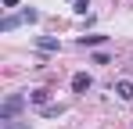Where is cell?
<instances>
[{"label":"cell","instance_id":"4","mask_svg":"<svg viewBox=\"0 0 133 129\" xmlns=\"http://www.w3.org/2000/svg\"><path fill=\"white\" fill-rule=\"evenodd\" d=\"M29 104L47 108V104H50V90H43V86H40V90H32V93H29Z\"/></svg>","mask_w":133,"mask_h":129},{"label":"cell","instance_id":"5","mask_svg":"<svg viewBox=\"0 0 133 129\" xmlns=\"http://www.w3.org/2000/svg\"><path fill=\"white\" fill-rule=\"evenodd\" d=\"M115 93H119L122 101H133V83L130 79H119V83H115Z\"/></svg>","mask_w":133,"mask_h":129},{"label":"cell","instance_id":"12","mask_svg":"<svg viewBox=\"0 0 133 129\" xmlns=\"http://www.w3.org/2000/svg\"><path fill=\"white\" fill-rule=\"evenodd\" d=\"M4 129H29V122H25V126H4Z\"/></svg>","mask_w":133,"mask_h":129},{"label":"cell","instance_id":"8","mask_svg":"<svg viewBox=\"0 0 133 129\" xmlns=\"http://www.w3.org/2000/svg\"><path fill=\"white\" fill-rule=\"evenodd\" d=\"M65 108L61 104H47V108H40V115H47V118H54V115H61Z\"/></svg>","mask_w":133,"mask_h":129},{"label":"cell","instance_id":"6","mask_svg":"<svg viewBox=\"0 0 133 129\" xmlns=\"http://www.w3.org/2000/svg\"><path fill=\"white\" fill-rule=\"evenodd\" d=\"M36 47H40V50H47V54L61 50V43H58V40H50V36H43V40H36Z\"/></svg>","mask_w":133,"mask_h":129},{"label":"cell","instance_id":"9","mask_svg":"<svg viewBox=\"0 0 133 129\" xmlns=\"http://www.w3.org/2000/svg\"><path fill=\"white\" fill-rule=\"evenodd\" d=\"M87 7H90V0H72V11L76 15H87Z\"/></svg>","mask_w":133,"mask_h":129},{"label":"cell","instance_id":"11","mask_svg":"<svg viewBox=\"0 0 133 129\" xmlns=\"http://www.w3.org/2000/svg\"><path fill=\"white\" fill-rule=\"evenodd\" d=\"M4 7H18V0H4Z\"/></svg>","mask_w":133,"mask_h":129},{"label":"cell","instance_id":"2","mask_svg":"<svg viewBox=\"0 0 133 129\" xmlns=\"http://www.w3.org/2000/svg\"><path fill=\"white\" fill-rule=\"evenodd\" d=\"M36 18H40V11L25 7V11H18V15H7V18L0 22V32H11V29H18V25H25V22H36Z\"/></svg>","mask_w":133,"mask_h":129},{"label":"cell","instance_id":"1","mask_svg":"<svg viewBox=\"0 0 133 129\" xmlns=\"http://www.w3.org/2000/svg\"><path fill=\"white\" fill-rule=\"evenodd\" d=\"M25 101H29V93H11V97L0 104V122H11V118L25 108Z\"/></svg>","mask_w":133,"mask_h":129},{"label":"cell","instance_id":"10","mask_svg":"<svg viewBox=\"0 0 133 129\" xmlns=\"http://www.w3.org/2000/svg\"><path fill=\"white\" fill-rule=\"evenodd\" d=\"M108 61H111V58L104 54V50H97V54H94V64H108Z\"/></svg>","mask_w":133,"mask_h":129},{"label":"cell","instance_id":"3","mask_svg":"<svg viewBox=\"0 0 133 129\" xmlns=\"http://www.w3.org/2000/svg\"><path fill=\"white\" fill-rule=\"evenodd\" d=\"M90 86H94V79H90L87 72H76V75H72V90H76V93H87Z\"/></svg>","mask_w":133,"mask_h":129},{"label":"cell","instance_id":"7","mask_svg":"<svg viewBox=\"0 0 133 129\" xmlns=\"http://www.w3.org/2000/svg\"><path fill=\"white\" fill-rule=\"evenodd\" d=\"M104 40H108V36H101V32H94V36H79V43H83V47H101Z\"/></svg>","mask_w":133,"mask_h":129}]
</instances>
